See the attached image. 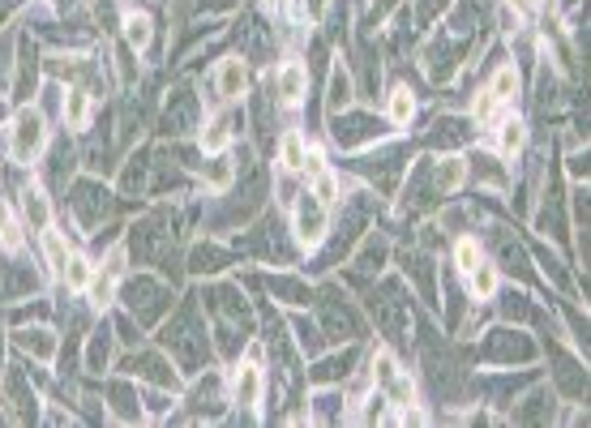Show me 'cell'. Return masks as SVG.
<instances>
[{"instance_id":"6da1fadb","label":"cell","mask_w":591,"mask_h":428,"mask_svg":"<svg viewBox=\"0 0 591 428\" xmlns=\"http://www.w3.org/2000/svg\"><path fill=\"white\" fill-rule=\"evenodd\" d=\"M476 356L484 364H502V369H514V364L527 369V364H536L540 347H536L532 334L519 330V326H497V330H489V339L476 347Z\"/></svg>"},{"instance_id":"7a4b0ae2","label":"cell","mask_w":591,"mask_h":428,"mask_svg":"<svg viewBox=\"0 0 591 428\" xmlns=\"http://www.w3.org/2000/svg\"><path fill=\"white\" fill-rule=\"evenodd\" d=\"M43 150H48V116H43L35 103H26L22 112L13 116V129H9V159L18 167H30Z\"/></svg>"},{"instance_id":"3957f363","label":"cell","mask_w":591,"mask_h":428,"mask_svg":"<svg viewBox=\"0 0 591 428\" xmlns=\"http://www.w3.org/2000/svg\"><path fill=\"white\" fill-rule=\"evenodd\" d=\"M373 317H377V326L386 330V339L394 343H403V339H412V300H407L403 292V283H386L382 292H373Z\"/></svg>"},{"instance_id":"277c9868","label":"cell","mask_w":591,"mask_h":428,"mask_svg":"<svg viewBox=\"0 0 591 428\" xmlns=\"http://www.w3.org/2000/svg\"><path fill=\"white\" fill-rule=\"evenodd\" d=\"M339 146H369L377 137H386V116H373V112H352V107H343L335 112V129H330Z\"/></svg>"},{"instance_id":"5b68a950","label":"cell","mask_w":591,"mask_h":428,"mask_svg":"<svg viewBox=\"0 0 591 428\" xmlns=\"http://www.w3.org/2000/svg\"><path fill=\"white\" fill-rule=\"evenodd\" d=\"M270 95H275L279 107H300L309 95V65L296 56H287L283 65L270 73Z\"/></svg>"},{"instance_id":"8992f818","label":"cell","mask_w":591,"mask_h":428,"mask_svg":"<svg viewBox=\"0 0 591 428\" xmlns=\"http://www.w3.org/2000/svg\"><path fill=\"white\" fill-rule=\"evenodd\" d=\"M549 364H553V386L557 394H562L566 403H579L583 394H587V369H583V360L579 356H570V351L562 347H549Z\"/></svg>"},{"instance_id":"52a82bcc","label":"cell","mask_w":591,"mask_h":428,"mask_svg":"<svg viewBox=\"0 0 591 428\" xmlns=\"http://www.w3.org/2000/svg\"><path fill=\"white\" fill-rule=\"evenodd\" d=\"M326 232H330V206L317 202V197L305 189L296 202V240L305 244V249H317V244L326 240Z\"/></svg>"},{"instance_id":"ba28073f","label":"cell","mask_w":591,"mask_h":428,"mask_svg":"<svg viewBox=\"0 0 591 428\" xmlns=\"http://www.w3.org/2000/svg\"><path fill=\"white\" fill-rule=\"evenodd\" d=\"M210 82H215V99L223 107H236L240 99H245V90H249V65H245V56H223L215 73H210Z\"/></svg>"},{"instance_id":"9c48e42d","label":"cell","mask_w":591,"mask_h":428,"mask_svg":"<svg viewBox=\"0 0 591 428\" xmlns=\"http://www.w3.org/2000/svg\"><path fill=\"white\" fill-rule=\"evenodd\" d=\"M403 159H407V150H390L382 146L377 155H365L356 163V172L360 176H369L373 180V189H382V193H394V185H399V176H403Z\"/></svg>"},{"instance_id":"30bf717a","label":"cell","mask_w":591,"mask_h":428,"mask_svg":"<svg viewBox=\"0 0 591 428\" xmlns=\"http://www.w3.org/2000/svg\"><path fill=\"white\" fill-rule=\"evenodd\" d=\"M120 300H125V309L138 317V321H150L155 313H163V304H168L172 296L163 292V287L155 279H146V274H138V279L125 283V292H120Z\"/></svg>"},{"instance_id":"8fae6325","label":"cell","mask_w":591,"mask_h":428,"mask_svg":"<svg viewBox=\"0 0 591 428\" xmlns=\"http://www.w3.org/2000/svg\"><path fill=\"white\" fill-rule=\"evenodd\" d=\"M476 142V125H472V116H437L433 120V129H429V146L433 150H446V155H459L463 146H472Z\"/></svg>"},{"instance_id":"7c38bea8","label":"cell","mask_w":591,"mask_h":428,"mask_svg":"<svg viewBox=\"0 0 591 428\" xmlns=\"http://www.w3.org/2000/svg\"><path fill=\"white\" fill-rule=\"evenodd\" d=\"M240 129H245V116H236V112H215V116H210L206 125H202V133H197V146H202V155H223Z\"/></svg>"},{"instance_id":"4fadbf2b","label":"cell","mask_w":591,"mask_h":428,"mask_svg":"<svg viewBox=\"0 0 591 428\" xmlns=\"http://www.w3.org/2000/svg\"><path fill=\"white\" fill-rule=\"evenodd\" d=\"M262 394H266V373H262V364H257V360L236 364V373H232V403L245 407V411H253L257 403H262Z\"/></svg>"},{"instance_id":"5bb4252c","label":"cell","mask_w":591,"mask_h":428,"mask_svg":"<svg viewBox=\"0 0 591 428\" xmlns=\"http://www.w3.org/2000/svg\"><path fill=\"white\" fill-rule=\"evenodd\" d=\"M553 411H557V394L549 386H536L527 399H519L510 407V420L514 424H549Z\"/></svg>"},{"instance_id":"9a60e30c","label":"cell","mask_w":591,"mask_h":428,"mask_svg":"<svg viewBox=\"0 0 591 428\" xmlns=\"http://www.w3.org/2000/svg\"><path fill=\"white\" fill-rule=\"evenodd\" d=\"M90 116H95V95H90L86 86H69L65 103H60V125L69 133H82V129H90Z\"/></svg>"},{"instance_id":"2e32d148","label":"cell","mask_w":591,"mask_h":428,"mask_svg":"<svg viewBox=\"0 0 591 428\" xmlns=\"http://www.w3.org/2000/svg\"><path fill=\"white\" fill-rule=\"evenodd\" d=\"M536 232H540V236H553V240L566 236V197L557 193V180H553V189H544V197H540Z\"/></svg>"},{"instance_id":"e0dca14e","label":"cell","mask_w":591,"mask_h":428,"mask_svg":"<svg viewBox=\"0 0 591 428\" xmlns=\"http://www.w3.org/2000/svg\"><path fill=\"white\" fill-rule=\"evenodd\" d=\"M416 112H420V99H416V90L412 86H390L386 90V125L390 129H407L416 120Z\"/></svg>"},{"instance_id":"ac0fdd59","label":"cell","mask_w":591,"mask_h":428,"mask_svg":"<svg viewBox=\"0 0 591 428\" xmlns=\"http://www.w3.org/2000/svg\"><path fill=\"white\" fill-rule=\"evenodd\" d=\"M467 176L476 180V185H489V189H506L510 185V172L502 155H489V150H476L472 159H467Z\"/></svg>"},{"instance_id":"d6986e66","label":"cell","mask_w":591,"mask_h":428,"mask_svg":"<svg viewBox=\"0 0 591 428\" xmlns=\"http://www.w3.org/2000/svg\"><path fill=\"white\" fill-rule=\"evenodd\" d=\"M484 90L502 107H514V99H519V90H523V69L514 65V60H502V65L493 69V78L484 82Z\"/></svg>"},{"instance_id":"ffe728a7","label":"cell","mask_w":591,"mask_h":428,"mask_svg":"<svg viewBox=\"0 0 591 428\" xmlns=\"http://www.w3.org/2000/svg\"><path fill=\"white\" fill-rule=\"evenodd\" d=\"M536 373H502V377H484L476 381V390H484V399H489L493 407H510L514 403V394H519V386H532Z\"/></svg>"},{"instance_id":"44dd1931","label":"cell","mask_w":591,"mask_h":428,"mask_svg":"<svg viewBox=\"0 0 591 428\" xmlns=\"http://www.w3.org/2000/svg\"><path fill=\"white\" fill-rule=\"evenodd\" d=\"M493 249H497V266L510 270V274H519L523 283H532V257L523 253L519 240H510L506 232H497V236H493Z\"/></svg>"},{"instance_id":"7402d4cb","label":"cell","mask_w":591,"mask_h":428,"mask_svg":"<svg viewBox=\"0 0 591 428\" xmlns=\"http://www.w3.org/2000/svg\"><path fill=\"white\" fill-rule=\"evenodd\" d=\"M305 155H309V142L300 129H283L279 133V172L283 176H300L305 172Z\"/></svg>"},{"instance_id":"603a6c76","label":"cell","mask_w":591,"mask_h":428,"mask_svg":"<svg viewBox=\"0 0 591 428\" xmlns=\"http://www.w3.org/2000/svg\"><path fill=\"white\" fill-rule=\"evenodd\" d=\"M493 129H497V155L502 159H514L527 150V120L523 116H502Z\"/></svg>"},{"instance_id":"cb8c5ba5","label":"cell","mask_w":591,"mask_h":428,"mask_svg":"<svg viewBox=\"0 0 591 428\" xmlns=\"http://www.w3.org/2000/svg\"><path fill=\"white\" fill-rule=\"evenodd\" d=\"M108 206H112L108 202V189H99L95 180H82V185L73 189V210H78L86 223H99L103 214H108Z\"/></svg>"},{"instance_id":"d4e9b609","label":"cell","mask_w":591,"mask_h":428,"mask_svg":"<svg viewBox=\"0 0 591 428\" xmlns=\"http://www.w3.org/2000/svg\"><path fill=\"white\" fill-rule=\"evenodd\" d=\"M22 219L30 232H43V227H52V202H48V193H43L39 185H26L22 189Z\"/></svg>"},{"instance_id":"484cf974","label":"cell","mask_w":591,"mask_h":428,"mask_svg":"<svg viewBox=\"0 0 591 428\" xmlns=\"http://www.w3.org/2000/svg\"><path fill=\"white\" fill-rule=\"evenodd\" d=\"M502 317L506 321H536V326H553V317L544 313L527 292H506L502 296Z\"/></svg>"},{"instance_id":"4316f807","label":"cell","mask_w":591,"mask_h":428,"mask_svg":"<svg viewBox=\"0 0 591 428\" xmlns=\"http://www.w3.org/2000/svg\"><path fill=\"white\" fill-rule=\"evenodd\" d=\"M163 125H168L172 137L197 129V103H193L189 90H176V95H172V103H168V120H163Z\"/></svg>"},{"instance_id":"83f0119b","label":"cell","mask_w":591,"mask_h":428,"mask_svg":"<svg viewBox=\"0 0 591 428\" xmlns=\"http://www.w3.org/2000/svg\"><path fill=\"white\" fill-rule=\"evenodd\" d=\"M120 30H125V48L146 52L150 48V35H155V22H150V13L129 9L125 18H120Z\"/></svg>"},{"instance_id":"f1b7e54d","label":"cell","mask_w":591,"mask_h":428,"mask_svg":"<svg viewBox=\"0 0 591 428\" xmlns=\"http://www.w3.org/2000/svg\"><path fill=\"white\" fill-rule=\"evenodd\" d=\"M463 283H467V300H493L497 296V266L493 262H480L476 270H467L463 274Z\"/></svg>"},{"instance_id":"f546056e","label":"cell","mask_w":591,"mask_h":428,"mask_svg":"<svg viewBox=\"0 0 591 428\" xmlns=\"http://www.w3.org/2000/svg\"><path fill=\"white\" fill-rule=\"evenodd\" d=\"M39 244H43V257H48V270L60 279V270H65V262H69V232L43 227V232H39Z\"/></svg>"},{"instance_id":"4dcf8cb0","label":"cell","mask_w":591,"mask_h":428,"mask_svg":"<svg viewBox=\"0 0 591 428\" xmlns=\"http://www.w3.org/2000/svg\"><path fill=\"white\" fill-rule=\"evenodd\" d=\"M352 99H356V78H352V73H347L343 65H335V69H330L326 107H330V112H343V107H352Z\"/></svg>"},{"instance_id":"1f68e13d","label":"cell","mask_w":591,"mask_h":428,"mask_svg":"<svg viewBox=\"0 0 591 428\" xmlns=\"http://www.w3.org/2000/svg\"><path fill=\"white\" fill-rule=\"evenodd\" d=\"M129 373H142L146 381H155V386H176V373L159 356H150V351L146 356H129Z\"/></svg>"},{"instance_id":"d6a6232c","label":"cell","mask_w":591,"mask_h":428,"mask_svg":"<svg viewBox=\"0 0 591 428\" xmlns=\"http://www.w3.org/2000/svg\"><path fill=\"white\" fill-rule=\"evenodd\" d=\"M352 364H356V351H343V356H330V360H322L317 369L309 373L317 386H335V381H343L347 373H352Z\"/></svg>"},{"instance_id":"836d02e7","label":"cell","mask_w":591,"mask_h":428,"mask_svg":"<svg viewBox=\"0 0 591 428\" xmlns=\"http://www.w3.org/2000/svg\"><path fill=\"white\" fill-rule=\"evenodd\" d=\"M90 279H95V266H90V257H82V253H69L65 270H60V283H65L69 292H86V287H90Z\"/></svg>"},{"instance_id":"e575fe53","label":"cell","mask_w":591,"mask_h":428,"mask_svg":"<svg viewBox=\"0 0 591 428\" xmlns=\"http://www.w3.org/2000/svg\"><path fill=\"white\" fill-rule=\"evenodd\" d=\"M309 193L317 197V202H326V206H335L339 197H343V185H339V176L330 172V167H317V172L309 176Z\"/></svg>"},{"instance_id":"d590c367","label":"cell","mask_w":591,"mask_h":428,"mask_svg":"<svg viewBox=\"0 0 591 428\" xmlns=\"http://www.w3.org/2000/svg\"><path fill=\"white\" fill-rule=\"evenodd\" d=\"M480 262H484V249H480L476 236H459V240H454V274H459V279L467 270H476Z\"/></svg>"},{"instance_id":"8d00e7d4","label":"cell","mask_w":591,"mask_h":428,"mask_svg":"<svg viewBox=\"0 0 591 428\" xmlns=\"http://www.w3.org/2000/svg\"><path fill=\"white\" fill-rule=\"evenodd\" d=\"M108 356H112V330H108V321H103V326H95V339H90V356H86V364H90L95 373H103Z\"/></svg>"},{"instance_id":"74e56055","label":"cell","mask_w":591,"mask_h":428,"mask_svg":"<svg viewBox=\"0 0 591 428\" xmlns=\"http://www.w3.org/2000/svg\"><path fill=\"white\" fill-rule=\"evenodd\" d=\"M386 253H390V249H386V240H382V236H369V240H365V249L356 253V266L365 270V274H373V270H382V266H386Z\"/></svg>"},{"instance_id":"f35d334b","label":"cell","mask_w":591,"mask_h":428,"mask_svg":"<svg viewBox=\"0 0 591 428\" xmlns=\"http://www.w3.org/2000/svg\"><path fill=\"white\" fill-rule=\"evenodd\" d=\"M86 296H90L95 309H108L112 296H116V279H112L108 270H95V279H90V287H86Z\"/></svg>"},{"instance_id":"ab89813d","label":"cell","mask_w":591,"mask_h":428,"mask_svg":"<svg viewBox=\"0 0 591 428\" xmlns=\"http://www.w3.org/2000/svg\"><path fill=\"white\" fill-rule=\"evenodd\" d=\"M18 347L35 351L39 360H52V356H56V343H52L48 330H18Z\"/></svg>"},{"instance_id":"60d3db41","label":"cell","mask_w":591,"mask_h":428,"mask_svg":"<svg viewBox=\"0 0 591 428\" xmlns=\"http://www.w3.org/2000/svg\"><path fill=\"white\" fill-rule=\"evenodd\" d=\"M232 176H236L232 163H227L223 155H210V163H206V185L210 189H227V185H232Z\"/></svg>"},{"instance_id":"b9f144b4","label":"cell","mask_w":591,"mask_h":428,"mask_svg":"<svg viewBox=\"0 0 591 428\" xmlns=\"http://www.w3.org/2000/svg\"><path fill=\"white\" fill-rule=\"evenodd\" d=\"M138 399L129 394V386H112V411H116V420H138L142 416V407H133Z\"/></svg>"},{"instance_id":"7bdbcfd3","label":"cell","mask_w":591,"mask_h":428,"mask_svg":"<svg viewBox=\"0 0 591 428\" xmlns=\"http://www.w3.org/2000/svg\"><path fill=\"white\" fill-rule=\"evenodd\" d=\"M407 274H416V283H420V296H424V300H433V274H429V257H424V253L407 257Z\"/></svg>"},{"instance_id":"ee69618b","label":"cell","mask_w":591,"mask_h":428,"mask_svg":"<svg viewBox=\"0 0 591 428\" xmlns=\"http://www.w3.org/2000/svg\"><path fill=\"white\" fill-rule=\"evenodd\" d=\"M223 262H227V257H223L219 249H210V244H202V249H193V270H197V274H202V270H206V274H215Z\"/></svg>"},{"instance_id":"f6af8a7d","label":"cell","mask_w":591,"mask_h":428,"mask_svg":"<svg viewBox=\"0 0 591 428\" xmlns=\"http://www.w3.org/2000/svg\"><path fill=\"white\" fill-rule=\"evenodd\" d=\"M536 257H540V266H544V274L557 283V287H570V274H566V266L557 262V257L549 253V249H536Z\"/></svg>"},{"instance_id":"bcb514c9","label":"cell","mask_w":591,"mask_h":428,"mask_svg":"<svg viewBox=\"0 0 591 428\" xmlns=\"http://www.w3.org/2000/svg\"><path fill=\"white\" fill-rule=\"evenodd\" d=\"M454 5V0H416V22L429 26L433 18H442V13Z\"/></svg>"},{"instance_id":"7dc6e473","label":"cell","mask_w":591,"mask_h":428,"mask_svg":"<svg viewBox=\"0 0 591 428\" xmlns=\"http://www.w3.org/2000/svg\"><path fill=\"white\" fill-rule=\"evenodd\" d=\"M296 334H300V347H305L309 356H317V351H322V339H317V334H322V330H317V326H309L305 317H296Z\"/></svg>"},{"instance_id":"c3c4849f","label":"cell","mask_w":591,"mask_h":428,"mask_svg":"<svg viewBox=\"0 0 591 428\" xmlns=\"http://www.w3.org/2000/svg\"><path fill=\"white\" fill-rule=\"evenodd\" d=\"M497 30H502V35H519V30H523V18L506 5V0L497 5Z\"/></svg>"},{"instance_id":"681fc988","label":"cell","mask_w":591,"mask_h":428,"mask_svg":"<svg viewBox=\"0 0 591 428\" xmlns=\"http://www.w3.org/2000/svg\"><path fill=\"white\" fill-rule=\"evenodd\" d=\"M399 5H403V0H373V13H369V18H373V26H377V22H386L390 13L399 9Z\"/></svg>"},{"instance_id":"f907efd6","label":"cell","mask_w":591,"mask_h":428,"mask_svg":"<svg viewBox=\"0 0 591 428\" xmlns=\"http://www.w3.org/2000/svg\"><path fill=\"white\" fill-rule=\"evenodd\" d=\"M9 223H13V210H9V202H5V197H0V232H5Z\"/></svg>"},{"instance_id":"816d5d0a","label":"cell","mask_w":591,"mask_h":428,"mask_svg":"<svg viewBox=\"0 0 591 428\" xmlns=\"http://www.w3.org/2000/svg\"><path fill=\"white\" fill-rule=\"evenodd\" d=\"M146 399H150V411H155V416L159 411H168V399H163V394H146Z\"/></svg>"},{"instance_id":"f5cc1de1","label":"cell","mask_w":591,"mask_h":428,"mask_svg":"<svg viewBox=\"0 0 591 428\" xmlns=\"http://www.w3.org/2000/svg\"><path fill=\"white\" fill-rule=\"evenodd\" d=\"M262 5H266V9H283V5H287V0H262Z\"/></svg>"}]
</instances>
